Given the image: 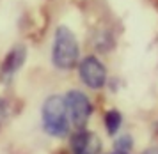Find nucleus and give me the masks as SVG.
Returning <instances> with one entry per match:
<instances>
[{"instance_id":"1","label":"nucleus","mask_w":158,"mask_h":154,"mask_svg":"<svg viewBox=\"0 0 158 154\" xmlns=\"http://www.w3.org/2000/svg\"><path fill=\"white\" fill-rule=\"evenodd\" d=\"M80 50L78 41L68 27H59L55 30L53 46H52V62L57 69L68 71L78 64Z\"/></svg>"},{"instance_id":"2","label":"nucleus","mask_w":158,"mask_h":154,"mask_svg":"<svg viewBox=\"0 0 158 154\" xmlns=\"http://www.w3.org/2000/svg\"><path fill=\"white\" fill-rule=\"evenodd\" d=\"M44 131L52 136H66L69 129V113L66 106V98L50 96L43 103L41 110Z\"/></svg>"},{"instance_id":"3","label":"nucleus","mask_w":158,"mask_h":154,"mask_svg":"<svg viewBox=\"0 0 158 154\" xmlns=\"http://www.w3.org/2000/svg\"><path fill=\"white\" fill-rule=\"evenodd\" d=\"M66 106H68V113L73 126L77 129H82L93 113V105L89 98L80 91H69L66 94Z\"/></svg>"},{"instance_id":"4","label":"nucleus","mask_w":158,"mask_h":154,"mask_svg":"<svg viewBox=\"0 0 158 154\" xmlns=\"http://www.w3.org/2000/svg\"><path fill=\"white\" fill-rule=\"evenodd\" d=\"M78 75L80 80L91 87V89H101L105 82H107V69L105 66L101 64V60L98 57L89 55L85 57L78 66Z\"/></svg>"},{"instance_id":"5","label":"nucleus","mask_w":158,"mask_h":154,"mask_svg":"<svg viewBox=\"0 0 158 154\" xmlns=\"http://www.w3.org/2000/svg\"><path fill=\"white\" fill-rule=\"evenodd\" d=\"M71 151L73 154H100L101 151V140L98 135L87 129H78L71 138Z\"/></svg>"},{"instance_id":"6","label":"nucleus","mask_w":158,"mask_h":154,"mask_svg":"<svg viewBox=\"0 0 158 154\" xmlns=\"http://www.w3.org/2000/svg\"><path fill=\"white\" fill-rule=\"evenodd\" d=\"M25 59H27V48L23 44H16L15 48H11L9 53L6 55V60L2 64V67H0V76L4 80H11L20 71Z\"/></svg>"},{"instance_id":"7","label":"nucleus","mask_w":158,"mask_h":154,"mask_svg":"<svg viewBox=\"0 0 158 154\" xmlns=\"http://www.w3.org/2000/svg\"><path fill=\"white\" fill-rule=\"evenodd\" d=\"M123 124V115L117 110H108L105 115V128L108 135H115Z\"/></svg>"},{"instance_id":"8","label":"nucleus","mask_w":158,"mask_h":154,"mask_svg":"<svg viewBox=\"0 0 158 154\" xmlns=\"http://www.w3.org/2000/svg\"><path fill=\"white\" fill-rule=\"evenodd\" d=\"M131 147H133V142H131V136L130 135H124L121 138H117V142H115V149L117 151H126V152H130Z\"/></svg>"},{"instance_id":"9","label":"nucleus","mask_w":158,"mask_h":154,"mask_svg":"<svg viewBox=\"0 0 158 154\" xmlns=\"http://www.w3.org/2000/svg\"><path fill=\"white\" fill-rule=\"evenodd\" d=\"M6 117H7V103L0 98V126H2V122L6 120Z\"/></svg>"},{"instance_id":"10","label":"nucleus","mask_w":158,"mask_h":154,"mask_svg":"<svg viewBox=\"0 0 158 154\" xmlns=\"http://www.w3.org/2000/svg\"><path fill=\"white\" fill-rule=\"evenodd\" d=\"M142 154H158V147H151V149H148V151H144Z\"/></svg>"},{"instance_id":"11","label":"nucleus","mask_w":158,"mask_h":154,"mask_svg":"<svg viewBox=\"0 0 158 154\" xmlns=\"http://www.w3.org/2000/svg\"><path fill=\"white\" fill-rule=\"evenodd\" d=\"M112 154H130V152H126V151H117V149H115Z\"/></svg>"}]
</instances>
